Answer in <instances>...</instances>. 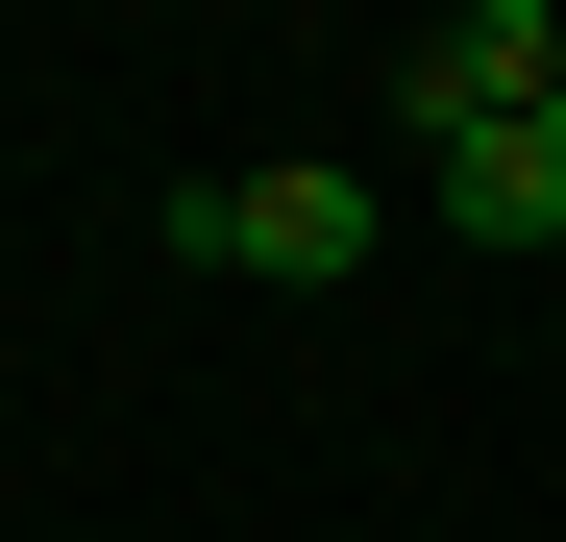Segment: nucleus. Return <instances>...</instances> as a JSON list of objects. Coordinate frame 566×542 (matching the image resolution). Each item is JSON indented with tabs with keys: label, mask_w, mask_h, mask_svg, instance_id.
Masks as SVG:
<instances>
[{
	"label": "nucleus",
	"mask_w": 566,
	"mask_h": 542,
	"mask_svg": "<svg viewBox=\"0 0 566 542\" xmlns=\"http://www.w3.org/2000/svg\"><path fill=\"white\" fill-rule=\"evenodd\" d=\"M395 124H419V148H493V124H566V25H542V0H443V25L395 50Z\"/></svg>",
	"instance_id": "1"
},
{
	"label": "nucleus",
	"mask_w": 566,
	"mask_h": 542,
	"mask_svg": "<svg viewBox=\"0 0 566 542\" xmlns=\"http://www.w3.org/2000/svg\"><path fill=\"white\" fill-rule=\"evenodd\" d=\"M172 247H222V271H369V173L345 148H296V173H198V198H172Z\"/></svg>",
	"instance_id": "2"
},
{
	"label": "nucleus",
	"mask_w": 566,
	"mask_h": 542,
	"mask_svg": "<svg viewBox=\"0 0 566 542\" xmlns=\"http://www.w3.org/2000/svg\"><path fill=\"white\" fill-rule=\"evenodd\" d=\"M443 222H468V247H566V124H493V148H443Z\"/></svg>",
	"instance_id": "3"
}]
</instances>
